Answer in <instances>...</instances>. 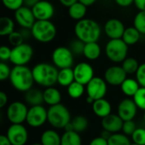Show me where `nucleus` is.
Listing matches in <instances>:
<instances>
[{
	"label": "nucleus",
	"instance_id": "nucleus-1",
	"mask_svg": "<svg viewBox=\"0 0 145 145\" xmlns=\"http://www.w3.org/2000/svg\"><path fill=\"white\" fill-rule=\"evenodd\" d=\"M74 32L76 38L88 44L98 42L101 35V27L94 20L84 18L76 23Z\"/></svg>",
	"mask_w": 145,
	"mask_h": 145
},
{
	"label": "nucleus",
	"instance_id": "nucleus-2",
	"mask_svg": "<svg viewBox=\"0 0 145 145\" xmlns=\"http://www.w3.org/2000/svg\"><path fill=\"white\" fill-rule=\"evenodd\" d=\"M58 73V68L54 65L47 62L37 63L32 68L35 83L45 88L52 87L57 83Z\"/></svg>",
	"mask_w": 145,
	"mask_h": 145
},
{
	"label": "nucleus",
	"instance_id": "nucleus-3",
	"mask_svg": "<svg viewBox=\"0 0 145 145\" xmlns=\"http://www.w3.org/2000/svg\"><path fill=\"white\" fill-rule=\"evenodd\" d=\"M8 79L16 91L25 93L31 90L35 83L32 69L27 66H14L11 70Z\"/></svg>",
	"mask_w": 145,
	"mask_h": 145
},
{
	"label": "nucleus",
	"instance_id": "nucleus-4",
	"mask_svg": "<svg viewBox=\"0 0 145 145\" xmlns=\"http://www.w3.org/2000/svg\"><path fill=\"white\" fill-rule=\"evenodd\" d=\"M31 32L32 37L37 41L45 44L55 38L57 29L51 21H36Z\"/></svg>",
	"mask_w": 145,
	"mask_h": 145
},
{
	"label": "nucleus",
	"instance_id": "nucleus-5",
	"mask_svg": "<svg viewBox=\"0 0 145 145\" xmlns=\"http://www.w3.org/2000/svg\"><path fill=\"white\" fill-rule=\"evenodd\" d=\"M69 109L63 104L51 106L48 109V122L54 129H64L71 122Z\"/></svg>",
	"mask_w": 145,
	"mask_h": 145
},
{
	"label": "nucleus",
	"instance_id": "nucleus-6",
	"mask_svg": "<svg viewBox=\"0 0 145 145\" xmlns=\"http://www.w3.org/2000/svg\"><path fill=\"white\" fill-rule=\"evenodd\" d=\"M107 58L116 63L123 62L127 57L128 45L121 39H110L105 48Z\"/></svg>",
	"mask_w": 145,
	"mask_h": 145
},
{
	"label": "nucleus",
	"instance_id": "nucleus-7",
	"mask_svg": "<svg viewBox=\"0 0 145 145\" xmlns=\"http://www.w3.org/2000/svg\"><path fill=\"white\" fill-rule=\"evenodd\" d=\"M33 53L32 47L26 43H23L12 48L9 62L14 66H26L31 60Z\"/></svg>",
	"mask_w": 145,
	"mask_h": 145
},
{
	"label": "nucleus",
	"instance_id": "nucleus-8",
	"mask_svg": "<svg viewBox=\"0 0 145 145\" xmlns=\"http://www.w3.org/2000/svg\"><path fill=\"white\" fill-rule=\"evenodd\" d=\"M52 62L53 65L59 70L71 68L74 63V54L68 47H57L52 53Z\"/></svg>",
	"mask_w": 145,
	"mask_h": 145
},
{
	"label": "nucleus",
	"instance_id": "nucleus-9",
	"mask_svg": "<svg viewBox=\"0 0 145 145\" xmlns=\"http://www.w3.org/2000/svg\"><path fill=\"white\" fill-rule=\"evenodd\" d=\"M28 110L26 103L20 101L13 102L7 108V118L11 124H22L26 121Z\"/></svg>",
	"mask_w": 145,
	"mask_h": 145
},
{
	"label": "nucleus",
	"instance_id": "nucleus-10",
	"mask_svg": "<svg viewBox=\"0 0 145 145\" xmlns=\"http://www.w3.org/2000/svg\"><path fill=\"white\" fill-rule=\"evenodd\" d=\"M25 121L31 127H40L48 121V110L42 105L31 107L28 110Z\"/></svg>",
	"mask_w": 145,
	"mask_h": 145
},
{
	"label": "nucleus",
	"instance_id": "nucleus-11",
	"mask_svg": "<svg viewBox=\"0 0 145 145\" xmlns=\"http://www.w3.org/2000/svg\"><path fill=\"white\" fill-rule=\"evenodd\" d=\"M107 83L105 79L95 76L87 85L86 91L88 97L94 101L105 98L107 93Z\"/></svg>",
	"mask_w": 145,
	"mask_h": 145
},
{
	"label": "nucleus",
	"instance_id": "nucleus-12",
	"mask_svg": "<svg viewBox=\"0 0 145 145\" xmlns=\"http://www.w3.org/2000/svg\"><path fill=\"white\" fill-rule=\"evenodd\" d=\"M6 136L12 145H25L28 141V132L22 124H11Z\"/></svg>",
	"mask_w": 145,
	"mask_h": 145
},
{
	"label": "nucleus",
	"instance_id": "nucleus-13",
	"mask_svg": "<svg viewBox=\"0 0 145 145\" xmlns=\"http://www.w3.org/2000/svg\"><path fill=\"white\" fill-rule=\"evenodd\" d=\"M75 81L87 85L95 76H94V70L93 67L85 62L77 63L75 68H73Z\"/></svg>",
	"mask_w": 145,
	"mask_h": 145
},
{
	"label": "nucleus",
	"instance_id": "nucleus-14",
	"mask_svg": "<svg viewBox=\"0 0 145 145\" xmlns=\"http://www.w3.org/2000/svg\"><path fill=\"white\" fill-rule=\"evenodd\" d=\"M127 73L121 66L115 65L109 67L104 74V79L106 83L112 86H121L127 79Z\"/></svg>",
	"mask_w": 145,
	"mask_h": 145
},
{
	"label": "nucleus",
	"instance_id": "nucleus-15",
	"mask_svg": "<svg viewBox=\"0 0 145 145\" xmlns=\"http://www.w3.org/2000/svg\"><path fill=\"white\" fill-rule=\"evenodd\" d=\"M138 108L133 99L125 98L120 102L117 108V115L123 121H133L137 115Z\"/></svg>",
	"mask_w": 145,
	"mask_h": 145
},
{
	"label": "nucleus",
	"instance_id": "nucleus-16",
	"mask_svg": "<svg viewBox=\"0 0 145 145\" xmlns=\"http://www.w3.org/2000/svg\"><path fill=\"white\" fill-rule=\"evenodd\" d=\"M31 9L37 21H50L54 15V5L47 0L39 1Z\"/></svg>",
	"mask_w": 145,
	"mask_h": 145
},
{
	"label": "nucleus",
	"instance_id": "nucleus-17",
	"mask_svg": "<svg viewBox=\"0 0 145 145\" xmlns=\"http://www.w3.org/2000/svg\"><path fill=\"white\" fill-rule=\"evenodd\" d=\"M14 18L16 22L24 29H31L37 21L31 8L27 6H22L14 11Z\"/></svg>",
	"mask_w": 145,
	"mask_h": 145
},
{
	"label": "nucleus",
	"instance_id": "nucleus-18",
	"mask_svg": "<svg viewBox=\"0 0 145 145\" xmlns=\"http://www.w3.org/2000/svg\"><path fill=\"white\" fill-rule=\"evenodd\" d=\"M125 30L126 27L124 26V23L121 20L116 18L108 20L104 26L105 33L110 39L122 38Z\"/></svg>",
	"mask_w": 145,
	"mask_h": 145
},
{
	"label": "nucleus",
	"instance_id": "nucleus-19",
	"mask_svg": "<svg viewBox=\"0 0 145 145\" xmlns=\"http://www.w3.org/2000/svg\"><path fill=\"white\" fill-rule=\"evenodd\" d=\"M124 121L118 115L110 114L107 117L101 120V126L103 130L109 132L111 134L118 133L122 131Z\"/></svg>",
	"mask_w": 145,
	"mask_h": 145
},
{
	"label": "nucleus",
	"instance_id": "nucleus-20",
	"mask_svg": "<svg viewBox=\"0 0 145 145\" xmlns=\"http://www.w3.org/2000/svg\"><path fill=\"white\" fill-rule=\"evenodd\" d=\"M92 109L94 115L101 118L102 120L111 114L112 107H111L110 103L108 100L102 98V99L94 101V103L92 105Z\"/></svg>",
	"mask_w": 145,
	"mask_h": 145
},
{
	"label": "nucleus",
	"instance_id": "nucleus-21",
	"mask_svg": "<svg viewBox=\"0 0 145 145\" xmlns=\"http://www.w3.org/2000/svg\"><path fill=\"white\" fill-rule=\"evenodd\" d=\"M25 102L27 105L31 107L42 105L43 100V91L37 88H31L25 93Z\"/></svg>",
	"mask_w": 145,
	"mask_h": 145
},
{
	"label": "nucleus",
	"instance_id": "nucleus-22",
	"mask_svg": "<svg viewBox=\"0 0 145 145\" xmlns=\"http://www.w3.org/2000/svg\"><path fill=\"white\" fill-rule=\"evenodd\" d=\"M61 99H62V97H61L60 91L54 86L46 88L43 91L44 103H46L49 107L59 104L61 102Z\"/></svg>",
	"mask_w": 145,
	"mask_h": 145
},
{
	"label": "nucleus",
	"instance_id": "nucleus-23",
	"mask_svg": "<svg viewBox=\"0 0 145 145\" xmlns=\"http://www.w3.org/2000/svg\"><path fill=\"white\" fill-rule=\"evenodd\" d=\"M140 85L136 79L133 78H127L126 80L121 84V92L128 97H133L135 94L138 92V91L140 89Z\"/></svg>",
	"mask_w": 145,
	"mask_h": 145
},
{
	"label": "nucleus",
	"instance_id": "nucleus-24",
	"mask_svg": "<svg viewBox=\"0 0 145 145\" xmlns=\"http://www.w3.org/2000/svg\"><path fill=\"white\" fill-rule=\"evenodd\" d=\"M41 144L42 145H61V137L56 131L48 129L42 133Z\"/></svg>",
	"mask_w": 145,
	"mask_h": 145
},
{
	"label": "nucleus",
	"instance_id": "nucleus-25",
	"mask_svg": "<svg viewBox=\"0 0 145 145\" xmlns=\"http://www.w3.org/2000/svg\"><path fill=\"white\" fill-rule=\"evenodd\" d=\"M75 81L73 68H64L59 70L57 83L63 87H68Z\"/></svg>",
	"mask_w": 145,
	"mask_h": 145
},
{
	"label": "nucleus",
	"instance_id": "nucleus-26",
	"mask_svg": "<svg viewBox=\"0 0 145 145\" xmlns=\"http://www.w3.org/2000/svg\"><path fill=\"white\" fill-rule=\"evenodd\" d=\"M101 55V47L98 44V42L85 44L83 56L89 61L97 60Z\"/></svg>",
	"mask_w": 145,
	"mask_h": 145
},
{
	"label": "nucleus",
	"instance_id": "nucleus-27",
	"mask_svg": "<svg viewBox=\"0 0 145 145\" xmlns=\"http://www.w3.org/2000/svg\"><path fill=\"white\" fill-rule=\"evenodd\" d=\"M87 8L86 5L78 1L68 9V14L72 20L79 21L84 19L87 13Z\"/></svg>",
	"mask_w": 145,
	"mask_h": 145
},
{
	"label": "nucleus",
	"instance_id": "nucleus-28",
	"mask_svg": "<svg viewBox=\"0 0 145 145\" xmlns=\"http://www.w3.org/2000/svg\"><path fill=\"white\" fill-rule=\"evenodd\" d=\"M140 36H141V33L134 26H129L126 28L121 39L128 46H130V45L136 44L139 41Z\"/></svg>",
	"mask_w": 145,
	"mask_h": 145
},
{
	"label": "nucleus",
	"instance_id": "nucleus-29",
	"mask_svg": "<svg viewBox=\"0 0 145 145\" xmlns=\"http://www.w3.org/2000/svg\"><path fill=\"white\" fill-rule=\"evenodd\" d=\"M61 145H82V138L74 131L65 132L61 136Z\"/></svg>",
	"mask_w": 145,
	"mask_h": 145
},
{
	"label": "nucleus",
	"instance_id": "nucleus-30",
	"mask_svg": "<svg viewBox=\"0 0 145 145\" xmlns=\"http://www.w3.org/2000/svg\"><path fill=\"white\" fill-rule=\"evenodd\" d=\"M14 32V22L8 16H3L0 18V35L8 36Z\"/></svg>",
	"mask_w": 145,
	"mask_h": 145
},
{
	"label": "nucleus",
	"instance_id": "nucleus-31",
	"mask_svg": "<svg viewBox=\"0 0 145 145\" xmlns=\"http://www.w3.org/2000/svg\"><path fill=\"white\" fill-rule=\"evenodd\" d=\"M71 124L73 126L74 132L80 134L84 132L88 127V120L84 115H76L71 121Z\"/></svg>",
	"mask_w": 145,
	"mask_h": 145
},
{
	"label": "nucleus",
	"instance_id": "nucleus-32",
	"mask_svg": "<svg viewBox=\"0 0 145 145\" xmlns=\"http://www.w3.org/2000/svg\"><path fill=\"white\" fill-rule=\"evenodd\" d=\"M85 85L74 81L71 85H70L67 87V93L70 96V97L73 99H78L80 98L85 92Z\"/></svg>",
	"mask_w": 145,
	"mask_h": 145
},
{
	"label": "nucleus",
	"instance_id": "nucleus-33",
	"mask_svg": "<svg viewBox=\"0 0 145 145\" xmlns=\"http://www.w3.org/2000/svg\"><path fill=\"white\" fill-rule=\"evenodd\" d=\"M139 66L140 65L138 60L134 57H127L121 63V67L124 69V71L127 73V74L136 73Z\"/></svg>",
	"mask_w": 145,
	"mask_h": 145
},
{
	"label": "nucleus",
	"instance_id": "nucleus-34",
	"mask_svg": "<svg viewBox=\"0 0 145 145\" xmlns=\"http://www.w3.org/2000/svg\"><path fill=\"white\" fill-rule=\"evenodd\" d=\"M132 143L128 136L124 133H115L112 134L108 139V145H131Z\"/></svg>",
	"mask_w": 145,
	"mask_h": 145
},
{
	"label": "nucleus",
	"instance_id": "nucleus-35",
	"mask_svg": "<svg viewBox=\"0 0 145 145\" xmlns=\"http://www.w3.org/2000/svg\"><path fill=\"white\" fill-rule=\"evenodd\" d=\"M133 26L141 33L145 35V11H138L133 19Z\"/></svg>",
	"mask_w": 145,
	"mask_h": 145
},
{
	"label": "nucleus",
	"instance_id": "nucleus-36",
	"mask_svg": "<svg viewBox=\"0 0 145 145\" xmlns=\"http://www.w3.org/2000/svg\"><path fill=\"white\" fill-rule=\"evenodd\" d=\"M134 103L139 109L145 111V88L140 87L135 96L133 97Z\"/></svg>",
	"mask_w": 145,
	"mask_h": 145
},
{
	"label": "nucleus",
	"instance_id": "nucleus-37",
	"mask_svg": "<svg viewBox=\"0 0 145 145\" xmlns=\"http://www.w3.org/2000/svg\"><path fill=\"white\" fill-rule=\"evenodd\" d=\"M84 47H85V43L76 38L71 42L69 48L74 55L80 56V55H83Z\"/></svg>",
	"mask_w": 145,
	"mask_h": 145
},
{
	"label": "nucleus",
	"instance_id": "nucleus-38",
	"mask_svg": "<svg viewBox=\"0 0 145 145\" xmlns=\"http://www.w3.org/2000/svg\"><path fill=\"white\" fill-rule=\"evenodd\" d=\"M133 144L139 145H145V129L138 127L131 136Z\"/></svg>",
	"mask_w": 145,
	"mask_h": 145
},
{
	"label": "nucleus",
	"instance_id": "nucleus-39",
	"mask_svg": "<svg viewBox=\"0 0 145 145\" xmlns=\"http://www.w3.org/2000/svg\"><path fill=\"white\" fill-rule=\"evenodd\" d=\"M8 42L11 45H13L14 47L20 45L24 43V38L21 34L20 32H13L10 35L8 36Z\"/></svg>",
	"mask_w": 145,
	"mask_h": 145
},
{
	"label": "nucleus",
	"instance_id": "nucleus-40",
	"mask_svg": "<svg viewBox=\"0 0 145 145\" xmlns=\"http://www.w3.org/2000/svg\"><path fill=\"white\" fill-rule=\"evenodd\" d=\"M2 3L6 9L16 11L23 6L24 0H2Z\"/></svg>",
	"mask_w": 145,
	"mask_h": 145
},
{
	"label": "nucleus",
	"instance_id": "nucleus-41",
	"mask_svg": "<svg viewBox=\"0 0 145 145\" xmlns=\"http://www.w3.org/2000/svg\"><path fill=\"white\" fill-rule=\"evenodd\" d=\"M137 128L138 127H137L134 121H124V123H123L122 132L127 136H132Z\"/></svg>",
	"mask_w": 145,
	"mask_h": 145
},
{
	"label": "nucleus",
	"instance_id": "nucleus-42",
	"mask_svg": "<svg viewBox=\"0 0 145 145\" xmlns=\"http://www.w3.org/2000/svg\"><path fill=\"white\" fill-rule=\"evenodd\" d=\"M11 70H12V68H10L7 63L1 62H0V79L2 81H3V80L9 79Z\"/></svg>",
	"mask_w": 145,
	"mask_h": 145
},
{
	"label": "nucleus",
	"instance_id": "nucleus-43",
	"mask_svg": "<svg viewBox=\"0 0 145 145\" xmlns=\"http://www.w3.org/2000/svg\"><path fill=\"white\" fill-rule=\"evenodd\" d=\"M136 74V79L141 87L145 88V62L140 64Z\"/></svg>",
	"mask_w": 145,
	"mask_h": 145
},
{
	"label": "nucleus",
	"instance_id": "nucleus-44",
	"mask_svg": "<svg viewBox=\"0 0 145 145\" xmlns=\"http://www.w3.org/2000/svg\"><path fill=\"white\" fill-rule=\"evenodd\" d=\"M11 52H12V49H10L8 46L7 45H2L0 47V59L2 62H5V61H9L10 56H11Z\"/></svg>",
	"mask_w": 145,
	"mask_h": 145
},
{
	"label": "nucleus",
	"instance_id": "nucleus-45",
	"mask_svg": "<svg viewBox=\"0 0 145 145\" xmlns=\"http://www.w3.org/2000/svg\"><path fill=\"white\" fill-rule=\"evenodd\" d=\"M89 145H108V140L103 138L102 137H97L92 139Z\"/></svg>",
	"mask_w": 145,
	"mask_h": 145
},
{
	"label": "nucleus",
	"instance_id": "nucleus-46",
	"mask_svg": "<svg viewBox=\"0 0 145 145\" xmlns=\"http://www.w3.org/2000/svg\"><path fill=\"white\" fill-rule=\"evenodd\" d=\"M115 2L118 6L122 8L129 7L133 3H134V0H115Z\"/></svg>",
	"mask_w": 145,
	"mask_h": 145
},
{
	"label": "nucleus",
	"instance_id": "nucleus-47",
	"mask_svg": "<svg viewBox=\"0 0 145 145\" xmlns=\"http://www.w3.org/2000/svg\"><path fill=\"white\" fill-rule=\"evenodd\" d=\"M8 103V96L5 92H0V108L3 109Z\"/></svg>",
	"mask_w": 145,
	"mask_h": 145
},
{
	"label": "nucleus",
	"instance_id": "nucleus-48",
	"mask_svg": "<svg viewBox=\"0 0 145 145\" xmlns=\"http://www.w3.org/2000/svg\"><path fill=\"white\" fill-rule=\"evenodd\" d=\"M134 4L139 11H145V0H134Z\"/></svg>",
	"mask_w": 145,
	"mask_h": 145
},
{
	"label": "nucleus",
	"instance_id": "nucleus-49",
	"mask_svg": "<svg viewBox=\"0 0 145 145\" xmlns=\"http://www.w3.org/2000/svg\"><path fill=\"white\" fill-rule=\"evenodd\" d=\"M59 3H60L63 6L67 7L68 9H69L71 6H72L73 4H75L76 3L78 2V0H59Z\"/></svg>",
	"mask_w": 145,
	"mask_h": 145
},
{
	"label": "nucleus",
	"instance_id": "nucleus-50",
	"mask_svg": "<svg viewBox=\"0 0 145 145\" xmlns=\"http://www.w3.org/2000/svg\"><path fill=\"white\" fill-rule=\"evenodd\" d=\"M0 145H12L6 135L0 136Z\"/></svg>",
	"mask_w": 145,
	"mask_h": 145
},
{
	"label": "nucleus",
	"instance_id": "nucleus-51",
	"mask_svg": "<svg viewBox=\"0 0 145 145\" xmlns=\"http://www.w3.org/2000/svg\"><path fill=\"white\" fill-rule=\"evenodd\" d=\"M20 32H21V34H22V36H23L24 39L29 38L31 36H32V35H31V29H24V28H23V29L20 31Z\"/></svg>",
	"mask_w": 145,
	"mask_h": 145
},
{
	"label": "nucleus",
	"instance_id": "nucleus-52",
	"mask_svg": "<svg viewBox=\"0 0 145 145\" xmlns=\"http://www.w3.org/2000/svg\"><path fill=\"white\" fill-rule=\"evenodd\" d=\"M39 1H41V0H24V3H25V5L27 7H31L32 8Z\"/></svg>",
	"mask_w": 145,
	"mask_h": 145
},
{
	"label": "nucleus",
	"instance_id": "nucleus-53",
	"mask_svg": "<svg viewBox=\"0 0 145 145\" xmlns=\"http://www.w3.org/2000/svg\"><path fill=\"white\" fill-rule=\"evenodd\" d=\"M80 3H83L84 5H86L87 7H89V6H92L93 4H94L97 0H78Z\"/></svg>",
	"mask_w": 145,
	"mask_h": 145
},
{
	"label": "nucleus",
	"instance_id": "nucleus-54",
	"mask_svg": "<svg viewBox=\"0 0 145 145\" xmlns=\"http://www.w3.org/2000/svg\"><path fill=\"white\" fill-rule=\"evenodd\" d=\"M112 134L111 133H110L109 132H107V131H105V130H103L102 131V132H101V134H100V137H102L103 138H105V139H109V138L111 136Z\"/></svg>",
	"mask_w": 145,
	"mask_h": 145
},
{
	"label": "nucleus",
	"instance_id": "nucleus-55",
	"mask_svg": "<svg viewBox=\"0 0 145 145\" xmlns=\"http://www.w3.org/2000/svg\"><path fill=\"white\" fill-rule=\"evenodd\" d=\"M64 129H65V132H71V131H74V130H73V126H72V124H71V121Z\"/></svg>",
	"mask_w": 145,
	"mask_h": 145
},
{
	"label": "nucleus",
	"instance_id": "nucleus-56",
	"mask_svg": "<svg viewBox=\"0 0 145 145\" xmlns=\"http://www.w3.org/2000/svg\"><path fill=\"white\" fill-rule=\"evenodd\" d=\"M86 102L88 103H89V104H92L93 105V103H94V100L92 98V97H87V98H86Z\"/></svg>",
	"mask_w": 145,
	"mask_h": 145
},
{
	"label": "nucleus",
	"instance_id": "nucleus-57",
	"mask_svg": "<svg viewBox=\"0 0 145 145\" xmlns=\"http://www.w3.org/2000/svg\"><path fill=\"white\" fill-rule=\"evenodd\" d=\"M31 145H42V144H33Z\"/></svg>",
	"mask_w": 145,
	"mask_h": 145
},
{
	"label": "nucleus",
	"instance_id": "nucleus-58",
	"mask_svg": "<svg viewBox=\"0 0 145 145\" xmlns=\"http://www.w3.org/2000/svg\"><path fill=\"white\" fill-rule=\"evenodd\" d=\"M144 121H145V111H144Z\"/></svg>",
	"mask_w": 145,
	"mask_h": 145
},
{
	"label": "nucleus",
	"instance_id": "nucleus-59",
	"mask_svg": "<svg viewBox=\"0 0 145 145\" xmlns=\"http://www.w3.org/2000/svg\"><path fill=\"white\" fill-rule=\"evenodd\" d=\"M131 145H139V144H133V143Z\"/></svg>",
	"mask_w": 145,
	"mask_h": 145
}]
</instances>
